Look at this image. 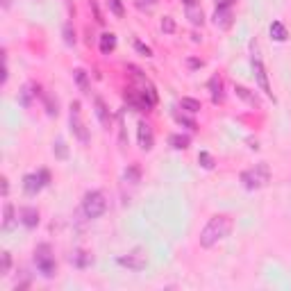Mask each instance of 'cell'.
Instances as JSON below:
<instances>
[{"label":"cell","mask_w":291,"mask_h":291,"mask_svg":"<svg viewBox=\"0 0 291 291\" xmlns=\"http://www.w3.org/2000/svg\"><path fill=\"white\" fill-rule=\"evenodd\" d=\"M12 227H14V207L7 202L3 209V230H12Z\"/></svg>","instance_id":"cell-22"},{"label":"cell","mask_w":291,"mask_h":291,"mask_svg":"<svg viewBox=\"0 0 291 291\" xmlns=\"http://www.w3.org/2000/svg\"><path fill=\"white\" fill-rule=\"evenodd\" d=\"M73 80L78 82V87H80V91H82V94H89V78H87V71H84V69H75L73 71Z\"/></svg>","instance_id":"cell-21"},{"label":"cell","mask_w":291,"mask_h":291,"mask_svg":"<svg viewBox=\"0 0 291 291\" xmlns=\"http://www.w3.org/2000/svg\"><path fill=\"white\" fill-rule=\"evenodd\" d=\"M189 143H191L189 134H171V137H168V146L175 150H187Z\"/></svg>","instance_id":"cell-18"},{"label":"cell","mask_w":291,"mask_h":291,"mask_svg":"<svg viewBox=\"0 0 291 291\" xmlns=\"http://www.w3.org/2000/svg\"><path fill=\"white\" fill-rule=\"evenodd\" d=\"M7 191H10V184H7V178H3V196H7Z\"/></svg>","instance_id":"cell-36"},{"label":"cell","mask_w":291,"mask_h":291,"mask_svg":"<svg viewBox=\"0 0 291 291\" xmlns=\"http://www.w3.org/2000/svg\"><path fill=\"white\" fill-rule=\"evenodd\" d=\"M19 221L23 223L28 230H32V227L39 225V212H37L35 207H23L19 212Z\"/></svg>","instance_id":"cell-11"},{"label":"cell","mask_w":291,"mask_h":291,"mask_svg":"<svg viewBox=\"0 0 291 291\" xmlns=\"http://www.w3.org/2000/svg\"><path fill=\"white\" fill-rule=\"evenodd\" d=\"M134 48H137V53H141L143 57H153V50H150L146 44H141V41H134Z\"/></svg>","instance_id":"cell-32"},{"label":"cell","mask_w":291,"mask_h":291,"mask_svg":"<svg viewBox=\"0 0 291 291\" xmlns=\"http://www.w3.org/2000/svg\"><path fill=\"white\" fill-rule=\"evenodd\" d=\"M109 10H112L114 14L119 16V19H123L125 10H123V5H121V0H109Z\"/></svg>","instance_id":"cell-31"},{"label":"cell","mask_w":291,"mask_h":291,"mask_svg":"<svg viewBox=\"0 0 291 291\" xmlns=\"http://www.w3.org/2000/svg\"><path fill=\"white\" fill-rule=\"evenodd\" d=\"M180 105H182V107L187 109L189 114H198L202 109L200 100H196V98H182V103H180Z\"/></svg>","instance_id":"cell-24"},{"label":"cell","mask_w":291,"mask_h":291,"mask_svg":"<svg viewBox=\"0 0 291 291\" xmlns=\"http://www.w3.org/2000/svg\"><path fill=\"white\" fill-rule=\"evenodd\" d=\"M234 0H216V7H232Z\"/></svg>","instance_id":"cell-34"},{"label":"cell","mask_w":291,"mask_h":291,"mask_svg":"<svg viewBox=\"0 0 291 291\" xmlns=\"http://www.w3.org/2000/svg\"><path fill=\"white\" fill-rule=\"evenodd\" d=\"M189 66H191V69H200L202 60H189Z\"/></svg>","instance_id":"cell-35"},{"label":"cell","mask_w":291,"mask_h":291,"mask_svg":"<svg viewBox=\"0 0 291 291\" xmlns=\"http://www.w3.org/2000/svg\"><path fill=\"white\" fill-rule=\"evenodd\" d=\"M114 48H116V35L114 32H103L100 35V53L109 55Z\"/></svg>","instance_id":"cell-17"},{"label":"cell","mask_w":291,"mask_h":291,"mask_svg":"<svg viewBox=\"0 0 291 291\" xmlns=\"http://www.w3.org/2000/svg\"><path fill=\"white\" fill-rule=\"evenodd\" d=\"M123 178H125V182L137 184L139 180H141V171H139V166H128L123 173Z\"/></svg>","instance_id":"cell-23"},{"label":"cell","mask_w":291,"mask_h":291,"mask_svg":"<svg viewBox=\"0 0 291 291\" xmlns=\"http://www.w3.org/2000/svg\"><path fill=\"white\" fill-rule=\"evenodd\" d=\"M137 134H139V146H141V150H153V146H155V134H153V128H150L148 123H139L137 125Z\"/></svg>","instance_id":"cell-9"},{"label":"cell","mask_w":291,"mask_h":291,"mask_svg":"<svg viewBox=\"0 0 291 291\" xmlns=\"http://www.w3.org/2000/svg\"><path fill=\"white\" fill-rule=\"evenodd\" d=\"M198 162H200L202 168H207V171H209V168H214V157L209 153H200V155H198Z\"/></svg>","instance_id":"cell-29"},{"label":"cell","mask_w":291,"mask_h":291,"mask_svg":"<svg viewBox=\"0 0 291 291\" xmlns=\"http://www.w3.org/2000/svg\"><path fill=\"white\" fill-rule=\"evenodd\" d=\"M44 105H46V112H48V116H57V100H53V96L44 94Z\"/></svg>","instance_id":"cell-26"},{"label":"cell","mask_w":291,"mask_h":291,"mask_svg":"<svg viewBox=\"0 0 291 291\" xmlns=\"http://www.w3.org/2000/svg\"><path fill=\"white\" fill-rule=\"evenodd\" d=\"M286 37H289V32H286L284 23H282V21H273L271 23V39L282 44V41H286Z\"/></svg>","instance_id":"cell-19"},{"label":"cell","mask_w":291,"mask_h":291,"mask_svg":"<svg viewBox=\"0 0 291 291\" xmlns=\"http://www.w3.org/2000/svg\"><path fill=\"white\" fill-rule=\"evenodd\" d=\"M55 155L60 159H66V143L64 141H57L55 143Z\"/></svg>","instance_id":"cell-33"},{"label":"cell","mask_w":291,"mask_h":291,"mask_svg":"<svg viewBox=\"0 0 291 291\" xmlns=\"http://www.w3.org/2000/svg\"><path fill=\"white\" fill-rule=\"evenodd\" d=\"M41 91H39V87L37 84H28V87H23L21 89V94H19V103L23 105V107H30L32 105V96H39Z\"/></svg>","instance_id":"cell-16"},{"label":"cell","mask_w":291,"mask_h":291,"mask_svg":"<svg viewBox=\"0 0 291 291\" xmlns=\"http://www.w3.org/2000/svg\"><path fill=\"white\" fill-rule=\"evenodd\" d=\"M184 7H187V19L191 21L193 25H202V23H205V14H202L200 3H191V5H184Z\"/></svg>","instance_id":"cell-15"},{"label":"cell","mask_w":291,"mask_h":291,"mask_svg":"<svg viewBox=\"0 0 291 291\" xmlns=\"http://www.w3.org/2000/svg\"><path fill=\"white\" fill-rule=\"evenodd\" d=\"M69 123H71V132H73V137H78L82 143H89V130L84 128V121H82V116H80V103L78 100L71 103Z\"/></svg>","instance_id":"cell-7"},{"label":"cell","mask_w":291,"mask_h":291,"mask_svg":"<svg viewBox=\"0 0 291 291\" xmlns=\"http://www.w3.org/2000/svg\"><path fill=\"white\" fill-rule=\"evenodd\" d=\"M232 227H234V221H232V216H227V214H216V216H212L207 221V225L202 227V232H200V246L202 248L216 246L218 241L230 237Z\"/></svg>","instance_id":"cell-1"},{"label":"cell","mask_w":291,"mask_h":291,"mask_svg":"<svg viewBox=\"0 0 291 291\" xmlns=\"http://www.w3.org/2000/svg\"><path fill=\"white\" fill-rule=\"evenodd\" d=\"M150 3H155V0H150Z\"/></svg>","instance_id":"cell-38"},{"label":"cell","mask_w":291,"mask_h":291,"mask_svg":"<svg viewBox=\"0 0 291 291\" xmlns=\"http://www.w3.org/2000/svg\"><path fill=\"white\" fill-rule=\"evenodd\" d=\"M82 212L87 218H100L107 212V200H105L103 191H89L84 193L82 200Z\"/></svg>","instance_id":"cell-4"},{"label":"cell","mask_w":291,"mask_h":291,"mask_svg":"<svg viewBox=\"0 0 291 291\" xmlns=\"http://www.w3.org/2000/svg\"><path fill=\"white\" fill-rule=\"evenodd\" d=\"M271 182V166L266 162L255 164L252 168H246L241 173V184L248 191H257V189H264Z\"/></svg>","instance_id":"cell-2"},{"label":"cell","mask_w":291,"mask_h":291,"mask_svg":"<svg viewBox=\"0 0 291 291\" xmlns=\"http://www.w3.org/2000/svg\"><path fill=\"white\" fill-rule=\"evenodd\" d=\"M175 121H178L180 125H184V128H189V130H198V123L191 119V116H187V114L175 112Z\"/></svg>","instance_id":"cell-25"},{"label":"cell","mask_w":291,"mask_h":291,"mask_svg":"<svg viewBox=\"0 0 291 291\" xmlns=\"http://www.w3.org/2000/svg\"><path fill=\"white\" fill-rule=\"evenodd\" d=\"M232 23H234L232 7H216V12H214V25L221 28V30H230Z\"/></svg>","instance_id":"cell-10"},{"label":"cell","mask_w":291,"mask_h":291,"mask_svg":"<svg viewBox=\"0 0 291 291\" xmlns=\"http://www.w3.org/2000/svg\"><path fill=\"white\" fill-rule=\"evenodd\" d=\"M252 71H255V78H257L259 89L264 91L266 96H271V98H273L271 84H268V73H266V69H264V62H261V57H259V53H257V50H252Z\"/></svg>","instance_id":"cell-8"},{"label":"cell","mask_w":291,"mask_h":291,"mask_svg":"<svg viewBox=\"0 0 291 291\" xmlns=\"http://www.w3.org/2000/svg\"><path fill=\"white\" fill-rule=\"evenodd\" d=\"M64 44L66 46H75V30H73V25H71V23L64 25Z\"/></svg>","instance_id":"cell-28"},{"label":"cell","mask_w":291,"mask_h":291,"mask_svg":"<svg viewBox=\"0 0 291 291\" xmlns=\"http://www.w3.org/2000/svg\"><path fill=\"white\" fill-rule=\"evenodd\" d=\"M10 266H12L10 252H3V255H0V275H7V273H10Z\"/></svg>","instance_id":"cell-27"},{"label":"cell","mask_w":291,"mask_h":291,"mask_svg":"<svg viewBox=\"0 0 291 291\" xmlns=\"http://www.w3.org/2000/svg\"><path fill=\"white\" fill-rule=\"evenodd\" d=\"M234 91H237V96L241 100H246L250 107H257V109H261V98L255 94V91H250V89H246V87H241V84H237L234 87Z\"/></svg>","instance_id":"cell-13"},{"label":"cell","mask_w":291,"mask_h":291,"mask_svg":"<svg viewBox=\"0 0 291 291\" xmlns=\"http://www.w3.org/2000/svg\"><path fill=\"white\" fill-rule=\"evenodd\" d=\"M162 32H166V35H173V32H175V21H173L171 16H164L162 19Z\"/></svg>","instance_id":"cell-30"},{"label":"cell","mask_w":291,"mask_h":291,"mask_svg":"<svg viewBox=\"0 0 291 291\" xmlns=\"http://www.w3.org/2000/svg\"><path fill=\"white\" fill-rule=\"evenodd\" d=\"M94 107H96V116H98L100 125H103V128H109L112 116H109V109H107V105H105V100L100 98V96H96V98H94Z\"/></svg>","instance_id":"cell-12"},{"label":"cell","mask_w":291,"mask_h":291,"mask_svg":"<svg viewBox=\"0 0 291 291\" xmlns=\"http://www.w3.org/2000/svg\"><path fill=\"white\" fill-rule=\"evenodd\" d=\"M10 3H12V0H3V10H7V7H10Z\"/></svg>","instance_id":"cell-37"},{"label":"cell","mask_w":291,"mask_h":291,"mask_svg":"<svg viewBox=\"0 0 291 291\" xmlns=\"http://www.w3.org/2000/svg\"><path fill=\"white\" fill-rule=\"evenodd\" d=\"M48 182H50V173L46 171V168H41L39 173H30V175L23 178V191L28 193V196H37Z\"/></svg>","instance_id":"cell-6"},{"label":"cell","mask_w":291,"mask_h":291,"mask_svg":"<svg viewBox=\"0 0 291 291\" xmlns=\"http://www.w3.org/2000/svg\"><path fill=\"white\" fill-rule=\"evenodd\" d=\"M116 264L123 268H130V271H143V268L148 266V255H146L143 248H134L128 255H121L116 259Z\"/></svg>","instance_id":"cell-5"},{"label":"cell","mask_w":291,"mask_h":291,"mask_svg":"<svg viewBox=\"0 0 291 291\" xmlns=\"http://www.w3.org/2000/svg\"><path fill=\"white\" fill-rule=\"evenodd\" d=\"M35 264L39 268V273L44 277H53L55 271H57V264H55V255H53V248L48 243H39L35 250Z\"/></svg>","instance_id":"cell-3"},{"label":"cell","mask_w":291,"mask_h":291,"mask_svg":"<svg viewBox=\"0 0 291 291\" xmlns=\"http://www.w3.org/2000/svg\"><path fill=\"white\" fill-rule=\"evenodd\" d=\"M209 91H212L214 105H218V103L225 100V91H223V78H221V75H214V78L209 80Z\"/></svg>","instance_id":"cell-14"},{"label":"cell","mask_w":291,"mask_h":291,"mask_svg":"<svg viewBox=\"0 0 291 291\" xmlns=\"http://www.w3.org/2000/svg\"><path fill=\"white\" fill-rule=\"evenodd\" d=\"M71 261H73V264H75V266H78V268H87V266H91V264H94V257H91L89 252L78 250V252H73Z\"/></svg>","instance_id":"cell-20"}]
</instances>
